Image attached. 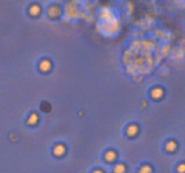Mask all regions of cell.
I'll list each match as a JSON object with an SVG mask.
<instances>
[{
	"instance_id": "7",
	"label": "cell",
	"mask_w": 185,
	"mask_h": 173,
	"mask_svg": "<svg viewBox=\"0 0 185 173\" xmlns=\"http://www.w3.org/2000/svg\"><path fill=\"white\" fill-rule=\"evenodd\" d=\"M113 172L115 173H125L126 172V166H125V164H123V163L117 164L115 166V168H113Z\"/></svg>"
},
{
	"instance_id": "3",
	"label": "cell",
	"mask_w": 185,
	"mask_h": 173,
	"mask_svg": "<svg viewBox=\"0 0 185 173\" xmlns=\"http://www.w3.org/2000/svg\"><path fill=\"white\" fill-rule=\"evenodd\" d=\"M66 152V147L65 145H63V144H58L57 147L54 148V155L56 156H63L64 154Z\"/></svg>"
},
{
	"instance_id": "4",
	"label": "cell",
	"mask_w": 185,
	"mask_h": 173,
	"mask_svg": "<svg viewBox=\"0 0 185 173\" xmlns=\"http://www.w3.org/2000/svg\"><path fill=\"white\" fill-rule=\"evenodd\" d=\"M139 132V127L137 125H131V126L127 128V134H128V136H135Z\"/></svg>"
},
{
	"instance_id": "8",
	"label": "cell",
	"mask_w": 185,
	"mask_h": 173,
	"mask_svg": "<svg viewBox=\"0 0 185 173\" xmlns=\"http://www.w3.org/2000/svg\"><path fill=\"white\" fill-rule=\"evenodd\" d=\"M40 13V7L38 5H34L31 8H30V14L33 15V16H36V15H38Z\"/></svg>"
},
{
	"instance_id": "1",
	"label": "cell",
	"mask_w": 185,
	"mask_h": 173,
	"mask_svg": "<svg viewBox=\"0 0 185 173\" xmlns=\"http://www.w3.org/2000/svg\"><path fill=\"white\" fill-rule=\"evenodd\" d=\"M40 68L42 72H49V70H51V68H52L51 61L47 60V59H44V60L40 63Z\"/></svg>"
},
{
	"instance_id": "12",
	"label": "cell",
	"mask_w": 185,
	"mask_h": 173,
	"mask_svg": "<svg viewBox=\"0 0 185 173\" xmlns=\"http://www.w3.org/2000/svg\"><path fill=\"white\" fill-rule=\"evenodd\" d=\"M183 168H184V165L182 164V165L179 166V172H180V173H183V172H184V171H183Z\"/></svg>"
},
{
	"instance_id": "11",
	"label": "cell",
	"mask_w": 185,
	"mask_h": 173,
	"mask_svg": "<svg viewBox=\"0 0 185 173\" xmlns=\"http://www.w3.org/2000/svg\"><path fill=\"white\" fill-rule=\"evenodd\" d=\"M152 166L150 165H144V166H141V168H140V171H139V173H152Z\"/></svg>"
},
{
	"instance_id": "5",
	"label": "cell",
	"mask_w": 185,
	"mask_h": 173,
	"mask_svg": "<svg viewBox=\"0 0 185 173\" xmlns=\"http://www.w3.org/2000/svg\"><path fill=\"white\" fill-rule=\"evenodd\" d=\"M49 14H50V16L51 17H56L58 16L59 14H60V9H59V7L58 6H52L50 7V9H49Z\"/></svg>"
},
{
	"instance_id": "10",
	"label": "cell",
	"mask_w": 185,
	"mask_h": 173,
	"mask_svg": "<svg viewBox=\"0 0 185 173\" xmlns=\"http://www.w3.org/2000/svg\"><path fill=\"white\" fill-rule=\"evenodd\" d=\"M37 121H38V115L36 114V113H33V114L30 115L28 122L30 125H35V124H37Z\"/></svg>"
},
{
	"instance_id": "6",
	"label": "cell",
	"mask_w": 185,
	"mask_h": 173,
	"mask_svg": "<svg viewBox=\"0 0 185 173\" xmlns=\"http://www.w3.org/2000/svg\"><path fill=\"white\" fill-rule=\"evenodd\" d=\"M117 158V154L113 150H109L106 154H105V159L108 161H113Z\"/></svg>"
},
{
	"instance_id": "13",
	"label": "cell",
	"mask_w": 185,
	"mask_h": 173,
	"mask_svg": "<svg viewBox=\"0 0 185 173\" xmlns=\"http://www.w3.org/2000/svg\"><path fill=\"white\" fill-rule=\"evenodd\" d=\"M92 173H103V171H101V170H96V171H94Z\"/></svg>"
},
{
	"instance_id": "2",
	"label": "cell",
	"mask_w": 185,
	"mask_h": 173,
	"mask_svg": "<svg viewBox=\"0 0 185 173\" xmlns=\"http://www.w3.org/2000/svg\"><path fill=\"white\" fill-rule=\"evenodd\" d=\"M152 97L154 98V99H160V98L163 97V95H164V91H163V89L162 88H155V89H153L152 90Z\"/></svg>"
},
{
	"instance_id": "9",
	"label": "cell",
	"mask_w": 185,
	"mask_h": 173,
	"mask_svg": "<svg viewBox=\"0 0 185 173\" xmlns=\"http://www.w3.org/2000/svg\"><path fill=\"white\" fill-rule=\"evenodd\" d=\"M177 148V143L175 142V141H170V142H168L167 145H166V149L168 151H173V150H176Z\"/></svg>"
}]
</instances>
